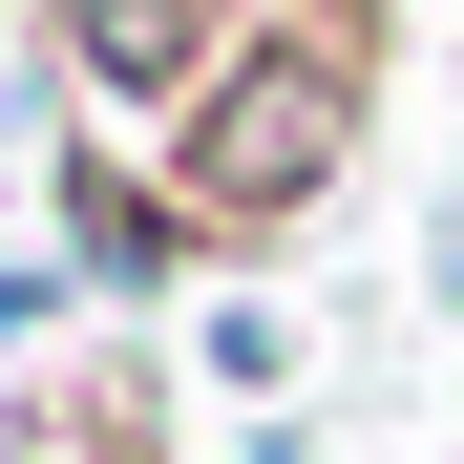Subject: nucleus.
I'll list each match as a JSON object with an SVG mask.
<instances>
[{
	"label": "nucleus",
	"instance_id": "1",
	"mask_svg": "<svg viewBox=\"0 0 464 464\" xmlns=\"http://www.w3.org/2000/svg\"><path fill=\"white\" fill-rule=\"evenodd\" d=\"M338 169H359V43L338 22H232V63L169 127V211L190 232H275V211H317Z\"/></svg>",
	"mask_w": 464,
	"mask_h": 464
},
{
	"label": "nucleus",
	"instance_id": "2",
	"mask_svg": "<svg viewBox=\"0 0 464 464\" xmlns=\"http://www.w3.org/2000/svg\"><path fill=\"white\" fill-rule=\"evenodd\" d=\"M43 22H63V63H85L106 106H169V127H190V85L232 63V22H211V0H43Z\"/></svg>",
	"mask_w": 464,
	"mask_h": 464
},
{
	"label": "nucleus",
	"instance_id": "3",
	"mask_svg": "<svg viewBox=\"0 0 464 464\" xmlns=\"http://www.w3.org/2000/svg\"><path fill=\"white\" fill-rule=\"evenodd\" d=\"M63 232H85V275H106V295H148V275L190 254V211H169V190H127V169H63Z\"/></svg>",
	"mask_w": 464,
	"mask_h": 464
}]
</instances>
